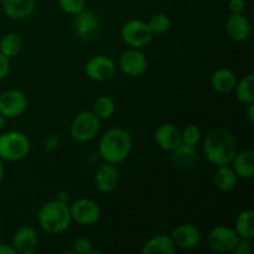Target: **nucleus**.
Returning <instances> with one entry per match:
<instances>
[{
    "label": "nucleus",
    "instance_id": "f257e3e1",
    "mask_svg": "<svg viewBox=\"0 0 254 254\" xmlns=\"http://www.w3.org/2000/svg\"><path fill=\"white\" fill-rule=\"evenodd\" d=\"M203 153L207 160L213 165H231L237 153L235 136L226 129L211 130L205 136Z\"/></svg>",
    "mask_w": 254,
    "mask_h": 254
},
{
    "label": "nucleus",
    "instance_id": "7c9ffc66",
    "mask_svg": "<svg viewBox=\"0 0 254 254\" xmlns=\"http://www.w3.org/2000/svg\"><path fill=\"white\" fill-rule=\"evenodd\" d=\"M74 254H91L93 253V245L87 237H78L73 242Z\"/></svg>",
    "mask_w": 254,
    "mask_h": 254
},
{
    "label": "nucleus",
    "instance_id": "0eeeda50",
    "mask_svg": "<svg viewBox=\"0 0 254 254\" xmlns=\"http://www.w3.org/2000/svg\"><path fill=\"white\" fill-rule=\"evenodd\" d=\"M72 221L79 226H92L98 222L101 208L91 198H78L69 206Z\"/></svg>",
    "mask_w": 254,
    "mask_h": 254
},
{
    "label": "nucleus",
    "instance_id": "cd10ccee",
    "mask_svg": "<svg viewBox=\"0 0 254 254\" xmlns=\"http://www.w3.org/2000/svg\"><path fill=\"white\" fill-rule=\"evenodd\" d=\"M148 26L150 29V31L153 32V35H163L165 32H168L169 29H170V17L166 14L159 12V14L153 15L150 17V20L148 21Z\"/></svg>",
    "mask_w": 254,
    "mask_h": 254
},
{
    "label": "nucleus",
    "instance_id": "39448f33",
    "mask_svg": "<svg viewBox=\"0 0 254 254\" xmlns=\"http://www.w3.org/2000/svg\"><path fill=\"white\" fill-rule=\"evenodd\" d=\"M101 128V119L89 111H83L77 114L72 121L69 133L73 140L78 143H86L92 140Z\"/></svg>",
    "mask_w": 254,
    "mask_h": 254
},
{
    "label": "nucleus",
    "instance_id": "2f4dec72",
    "mask_svg": "<svg viewBox=\"0 0 254 254\" xmlns=\"http://www.w3.org/2000/svg\"><path fill=\"white\" fill-rule=\"evenodd\" d=\"M232 252L235 254H251L252 253V242L248 238H240Z\"/></svg>",
    "mask_w": 254,
    "mask_h": 254
},
{
    "label": "nucleus",
    "instance_id": "f3484780",
    "mask_svg": "<svg viewBox=\"0 0 254 254\" xmlns=\"http://www.w3.org/2000/svg\"><path fill=\"white\" fill-rule=\"evenodd\" d=\"M251 24L243 14H231L226 21V32L233 41H245L250 37Z\"/></svg>",
    "mask_w": 254,
    "mask_h": 254
},
{
    "label": "nucleus",
    "instance_id": "6e6552de",
    "mask_svg": "<svg viewBox=\"0 0 254 254\" xmlns=\"http://www.w3.org/2000/svg\"><path fill=\"white\" fill-rule=\"evenodd\" d=\"M238 240H240V237L236 233L235 228L217 226V227L212 228L208 233L207 245L213 252L230 253L237 245Z\"/></svg>",
    "mask_w": 254,
    "mask_h": 254
},
{
    "label": "nucleus",
    "instance_id": "f8f14e48",
    "mask_svg": "<svg viewBox=\"0 0 254 254\" xmlns=\"http://www.w3.org/2000/svg\"><path fill=\"white\" fill-rule=\"evenodd\" d=\"M73 29L81 39H93L101 30V20L93 11L83 9L74 15Z\"/></svg>",
    "mask_w": 254,
    "mask_h": 254
},
{
    "label": "nucleus",
    "instance_id": "dca6fc26",
    "mask_svg": "<svg viewBox=\"0 0 254 254\" xmlns=\"http://www.w3.org/2000/svg\"><path fill=\"white\" fill-rule=\"evenodd\" d=\"M154 140L163 150L173 151L181 144V130L174 124L164 123L156 128Z\"/></svg>",
    "mask_w": 254,
    "mask_h": 254
},
{
    "label": "nucleus",
    "instance_id": "7ed1b4c3",
    "mask_svg": "<svg viewBox=\"0 0 254 254\" xmlns=\"http://www.w3.org/2000/svg\"><path fill=\"white\" fill-rule=\"evenodd\" d=\"M37 221L42 230L50 235H60L68 228L72 222L69 206L67 202L55 200L44 203L37 213Z\"/></svg>",
    "mask_w": 254,
    "mask_h": 254
},
{
    "label": "nucleus",
    "instance_id": "e433bc0d",
    "mask_svg": "<svg viewBox=\"0 0 254 254\" xmlns=\"http://www.w3.org/2000/svg\"><path fill=\"white\" fill-rule=\"evenodd\" d=\"M2 178H4V165H2V160L0 159V184H1Z\"/></svg>",
    "mask_w": 254,
    "mask_h": 254
},
{
    "label": "nucleus",
    "instance_id": "bb28decb",
    "mask_svg": "<svg viewBox=\"0 0 254 254\" xmlns=\"http://www.w3.org/2000/svg\"><path fill=\"white\" fill-rule=\"evenodd\" d=\"M93 112L99 119H109L116 112V103L109 96H99L93 103Z\"/></svg>",
    "mask_w": 254,
    "mask_h": 254
},
{
    "label": "nucleus",
    "instance_id": "aec40b11",
    "mask_svg": "<svg viewBox=\"0 0 254 254\" xmlns=\"http://www.w3.org/2000/svg\"><path fill=\"white\" fill-rule=\"evenodd\" d=\"M211 87L218 93H230L237 84V77L231 69L220 68L211 76Z\"/></svg>",
    "mask_w": 254,
    "mask_h": 254
},
{
    "label": "nucleus",
    "instance_id": "4468645a",
    "mask_svg": "<svg viewBox=\"0 0 254 254\" xmlns=\"http://www.w3.org/2000/svg\"><path fill=\"white\" fill-rule=\"evenodd\" d=\"M119 184V173L113 164L104 163L94 174V185L103 193L113 192Z\"/></svg>",
    "mask_w": 254,
    "mask_h": 254
},
{
    "label": "nucleus",
    "instance_id": "72a5a7b5",
    "mask_svg": "<svg viewBox=\"0 0 254 254\" xmlns=\"http://www.w3.org/2000/svg\"><path fill=\"white\" fill-rule=\"evenodd\" d=\"M10 72V59L0 52V81L4 79Z\"/></svg>",
    "mask_w": 254,
    "mask_h": 254
},
{
    "label": "nucleus",
    "instance_id": "f704fd0d",
    "mask_svg": "<svg viewBox=\"0 0 254 254\" xmlns=\"http://www.w3.org/2000/svg\"><path fill=\"white\" fill-rule=\"evenodd\" d=\"M16 250L12 245H0V254H16Z\"/></svg>",
    "mask_w": 254,
    "mask_h": 254
},
{
    "label": "nucleus",
    "instance_id": "b1692460",
    "mask_svg": "<svg viewBox=\"0 0 254 254\" xmlns=\"http://www.w3.org/2000/svg\"><path fill=\"white\" fill-rule=\"evenodd\" d=\"M173 159L179 166L183 168H190V166L195 165L197 161V150L196 146L188 145V144L181 143L180 145L176 146L173 151Z\"/></svg>",
    "mask_w": 254,
    "mask_h": 254
},
{
    "label": "nucleus",
    "instance_id": "c85d7f7f",
    "mask_svg": "<svg viewBox=\"0 0 254 254\" xmlns=\"http://www.w3.org/2000/svg\"><path fill=\"white\" fill-rule=\"evenodd\" d=\"M201 138H202V133L197 126L189 124L181 130V143L184 144L196 146L201 141Z\"/></svg>",
    "mask_w": 254,
    "mask_h": 254
},
{
    "label": "nucleus",
    "instance_id": "a878e982",
    "mask_svg": "<svg viewBox=\"0 0 254 254\" xmlns=\"http://www.w3.org/2000/svg\"><path fill=\"white\" fill-rule=\"evenodd\" d=\"M22 49V40L17 34L10 32L0 40V52L9 59L17 56Z\"/></svg>",
    "mask_w": 254,
    "mask_h": 254
},
{
    "label": "nucleus",
    "instance_id": "4c0bfd02",
    "mask_svg": "<svg viewBox=\"0 0 254 254\" xmlns=\"http://www.w3.org/2000/svg\"><path fill=\"white\" fill-rule=\"evenodd\" d=\"M5 117H2L1 114H0V130H1L2 128H4V126H5Z\"/></svg>",
    "mask_w": 254,
    "mask_h": 254
},
{
    "label": "nucleus",
    "instance_id": "9d476101",
    "mask_svg": "<svg viewBox=\"0 0 254 254\" xmlns=\"http://www.w3.org/2000/svg\"><path fill=\"white\" fill-rule=\"evenodd\" d=\"M27 108L26 96L17 89H9L0 94V114L5 118L20 117Z\"/></svg>",
    "mask_w": 254,
    "mask_h": 254
},
{
    "label": "nucleus",
    "instance_id": "393cba45",
    "mask_svg": "<svg viewBox=\"0 0 254 254\" xmlns=\"http://www.w3.org/2000/svg\"><path fill=\"white\" fill-rule=\"evenodd\" d=\"M253 84H254V76L253 73L247 74L243 77L240 82H237L235 87L236 97H237L238 102L242 103L243 106H248V104L254 103V92H253Z\"/></svg>",
    "mask_w": 254,
    "mask_h": 254
},
{
    "label": "nucleus",
    "instance_id": "423d86ee",
    "mask_svg": "<svg viewBox=\"0 0 254 254\" xmlns=\"http://www.w3.org/2000/svg\"><path fill=\"white\" fill-rule=\"evenodd\" d=\"M121 36L128 46L133 49H141L150 44L154 35L149 29L148 22L143 20H130L123 25Z\"/></svg>",
    "mask_w": 254,
    "mask_h": 254
},
{
    "label": "nucleus",
    "instance_id": "5701e85b",
    "mask_svg": "<svg viewBox=\"0 0 254 254\" xmlns=\"http://www.w3.org/2000/svg\"><path fill=\"white\" fill-rule=\"evenodd\" d=\"M235 231L240 238L252 240L254 237V211L243 210L238 213L236 218Z\"/></svg>",
    "mask_w": 254,
    "mask_h": 254
},
{
    "label": "nucleus",
    "instance_id": "1a4fd4ad",
    "mask_svg": "<svg viewBox=\"0 0 254 254\" xmlns=\"http://www.w3.org/2000/svg\"><path fill=\"white\" fill-rule=\"evenodd\" d=\"M84 72L88 78L96 82L108 81L116 73V64L111 57L97 55L86 62Z\"/></svg>",
    "mask_w": 254,
    "mask_h": 254
},
{
    "label": "nucleus",
    "instance_id": "20e7f679",
    "mask_svg": "<svg viewBox=\"0 0 254 254\" xmlns=\"http://www.w3.org/2000/svg\"><path fill=\"white\" fill-rule=\"evenodd\" d=\"M30 151V140L20 131H7L0 135V159L19 161L26 158Z\"/></svg>",
    "mask_w": 254,
    "mask_h": 254
},
{
    "label": "nucleus",
    "instance_id": "473e14b6",
    "mask_svg": "<svg viewBox=\"0 0 254 254\" xmlns=\"http://www.w3.org/2000/svg\"><path fill=\"white\" fill-rule=\"evenodd\" d=\"M228 9L231 14H243L246 11V1L245 0H230Z\"/></svg>",
    "mask_w": 254,
    "mask_h": 254
},
{
    "label": "nucleus",
    "instance_id": "f03ea898",
    "mask_svg": "<svg viewBox=\"0 0 254 254\" xmlns=\"http://www.w3.org/2000/svg\"><path fill=\"white\" fill-rule=\"evenodd\" d=\"M133 148V138L126 129L113 128L102 135L98 144L101 158L106 163L116 164L126 160Z\"/></svg>",
    "mask_w": 254,
    "mask_h": 254
},
{
    "label": "nucleus",
    "instance_id": "2eb2a0df",
    "mask_svg": "<svg viewBox=\"0 0 254 254\" xmlns=\"http://www.w3.org/2000/svg\"><path fill=\"white\" fill-rule=\"evenodd\" d=\"M11 245L17 253L32 254L39 245V236L35 228L30 226H22L15 231Z\"/></svg>",
    "mask_w": 254,
    "mask_h": 254
},
{
    "label": "nucleus",
    "instance_id": "a211bd4d",
    "mask_svg": "<svg viewBox=\"0 0 254 254\" xmlns=\"http://www.w3.org/2000/svg\"><path fill=\"white\" fill-rule=\"evenodd\" d=\"M35 5L36 0H2L0 6L10 19L21 20L32 14Z\"/></svg>",
    "mask_w": 254,
    "mask_h": 254
},
{
    "label": "nucleus",
    "instance_id": "9b49d317",
    "mask_svg": "<svg viewBox=\"0 0 254 254\" xmlns=\"http://www.w3.org/2000/svg\"><path fill=\"white\" fill-rule=\"evenodd\" d=\"M119 67L127 76L139 77L145 73L148 68V60L140 50L130 47L119 57Z\"/></svg>",
    "mask_w": 254,
    "mask_h": 254
},
{
    "label": "nucleus",
    "instance_id": "c756f323",
    "mask_svg": "<svg viewBox=\"0 0 254 254\" xmlns=\"http://www.w3.org/2000/svg\"><path fill=\"white\" fill-rule=\"evenodd\" d=\"M59 5L66 14L76 15L86 9V0H59Z\"/></svg>",
    "mask_w": 254,
    "mask_h": 254
},
{
    "label": "nucleus",
    "instance_id": "ddd939ff",
    "mask_svg": "<svg viewBox=\"0 0 254 254\" xmlns=\"http://www.w3.org/2000/svg\"><path fill=\"white\" fill-rule=\"evenodd\" d=\"M171 240H173L175 247L181 250H192L197 247L201 241V233L197 227L190 223H184L179 225L171 233Z\"/></svg>",
    "mask_w": 254,
    "mask_h": 254
},
{
    "label": "nucleus",
    "instance_id": "4be33fe9",
    "mask_svg": "<svg viewBox=\"0 0 254 254\" xmlns=\"http://www.w3.org/2000/svg\"><path fill=\"white\" fill-rule=\"evenodd\" d=\"M238 178L231 165L217 166L213 174V184L216 188L223 192L232 191L237 185Z\"/></svg>",
    "mask_w": 254,
    "mask_h": 254
},
{
    "label": "nucleus",
    "instance_id": "6ab92c4d",
    "mask_svg": "<svg viewBox=\"0 0 254 254\" xmlns=\"http://www.w3.org/2000/svg\"><path fill=\"white\" fill-rule=\"evenodd\" d=\"M231 165L238 179L251 180L254 178V151L245 150L236 153Z\"/></svg>",
    "mask_w": 254,
    "mask_h": 254
},
{
    "label": "nucleus",
    "instance_id": "412c9836",
    "mask_svg": "<svg viewBox=\"0 0 254 254\" xmlns=\"http://www.w3.org/2000/svg\"><path fill=\"white\" fill-rule=\"evenodd\" d=\"M176 251L175 245L170 236L158 235L151 237L143 246V254H174Z\"/></svg>",
    "mask_w": 254,
    "mask_h": 254
},
{
    "label": "nucleus",
    "instance_id": "58836bf2",
    "mask_svg": "<svg viewBox=\"0 0 254 254\" xmlns=\"http://www.w3.org/2000/svg\"><path fill=\"white\" fill-rule=\"evenodd\" d=\"M1 1H2V0H0V5H1Z\"/></svg>",
    "mask_w": 254,
    "mask_h": 254
},
{
    "label": "nucleus",
    "instance_id": "c9c22d12",
    "mask_svg": "<svg viewBox=\"0 0 254 254\" xmlns=\"http://www.w3.org/2000/svg\"><path fill=\"white\" fill-rule=\"evenodd\" d=\"M246 113H247V118L250 123H254V103L248 104Z\"/></svg>",
    "mask_w": 254,
    "mask_h": 254
}]
</instances>
